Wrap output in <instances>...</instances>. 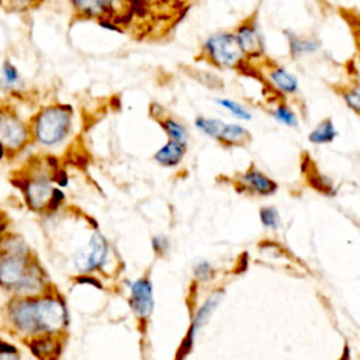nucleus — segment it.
Segmentation results:
<instances>
[{
	"instance_id": "5",
	"label": "nucleus",
	"mask_w": 360,
	"mask_h": 360,
	"mask_svg": "<svg viewBox=\"0 0 360 360\" xmlns=\"http://www.w3.org/2000/svg\"><path fill=\"white\" fill-rule=\"evenodd\" d=\"M73 10L86 18L112 17L121 11L124 0H70Z\"/></svg>"
},
{
	"instance_id": "21",
	"label": "nucleus",
	"mask_w": 360,
	"mask_h": 360,
	"mask_svg": "<svg viewBox=\"0 0 360 360\" xmlns=\"http://www.w3.org/2000/svg\"><path fill=\"white\" fill-rule=\"evenodd\" d=\"M215 103L218 105H221L222 108L228 110L233 117H236L239 120L249 121L252 118L250 111L245 105H242L239 101H236V100H232V98H228V97H222V98H215Z\"/></svg>"
},
{
	"instance_id": "30",
	"label": "nucleus",
	"mask_w": 360,
	"mask_h": 360,
	"mask_svg": "<svg viewBox=\"0 0 360 360\" xmlns=\"http://www.w3.org/2000/svg\"><path fill=\"white\" fill-rule=\"evenodd\" d=\"M98 25L103 27L104 30H108V31L122 32V28L118 27V25L111 20V17H101V18H98Z\"/></svg>"
},
{
	"instance_id": "8",
	"label": "nucleus",
	"mask_w": 360,
	"mask_h": 360,
	"mask_svg": "<svg viewBox=\"0 0 360 360\" xmlns=\"http://www.w3.org/2000/svg\"><path fill=\"white\" fill-rule=\"evenodd\" d=\"M131 307L132 309L142 318L150 315L153 309V297H152V285L149 280L141 278L136 280L131 285Z\"/></svg>"
},
{
	"instance_id": "25",
	"label": "nucleus",
	"mask_w": 360,
	"mask_h": 360,
	"mask_svg": "<svg viewBox=\"0 0 360 360\" xmlns=\"http://www.w3.org/2000/svg\"><path fill=\"white\" fill-rule=\"evenodd\" d=\"M1 82H3L4 87H15L20 83V75H18L17 69L10 62H6L3 65Z\"/></svg>"
},
{
	"instance_id": "22",
	"label": "nucleus",
	"mask_w": 360,
	"mask_h": 360,
	"mask_svg": "<svg viewBox=\"0 0 360 360\" xmlns=\"http://www.w3.org/2000/svg\"><path fill=\"white\" fill-rule=\"evenodd\" d=\"M32 353L37 356V357H41V359H49L52 354H56L58 353V349H56V345L49 339V338H39V339H35L31 342L30 345Z\"/></svg>"
},
{
	"instance_id": "29",
	"label": "nucleus",
	"mask_w": 360,
	"mask_h": 360,
	"mask_svg": "<svg viewBox=\"0 0 360 360\" xmlns=\"http://www.w3.org/2000/svg\"><path fill=\"white\" fill-rule=\"evenodd\" d=\"M311 180V184L314 186V187H316L318 190H321V191H323V193H330V184L328 183V180L325 179V177H322V176H319V174H315V177H311L309 179Z\"/></svg>"
},
{
	"instance_id": "13",
	"label": "nucleus",
	"mask_w": 360,
	"mask_h": 360,
	"mask_svg": "<svg viewBox=\"0 0 360 360\" xmlns=\"http://www.w3.org/2000/svg\"><path fill=\"white\" fill-rule=\"evenodd\" d=\"M285 38L288 42L290 53L294 58H300L307 53H315L321 48L319 39L314 37H302L292 31H285Z\"/></svg>"
},
{
	"instance_id": "32",
	"label": "nucleus",
	"mask_w": 360,
	"mask_h": 360,
	"mask_svg": "<svg viewBox=\"0 0 360 360\" xmlns=\"http://www.w3.org/2000/svg\"><path fill=\"white\" fill-rule=\"evenodd\" d=\"M62 200H63V193L60 190H56V188L52 190L51 197H49V208L55 210Z\"/></svg>"
},
{
	"instance_id": "20",
	"label": "nucleus",
	"mask_w": 360,
	"mask_h": 360,
	"mask_svg": "<svg viewBox=\"0 0 360 360\" xmlns=\"http://www.w3.org/2000/svg\"><path fill=\"white\" fill-rule=\"evenodd\" d=\"M225 122H222L218 118H207V117H197L195 118V127L205 135L219 139V135L222 132Z\"/></svg>"
},
{
	"instance_id": "12",
	"label": "nucleus",
	"mask_w": 360,
	"mask_h": 360,
	"mask_svg": "<svg viewBox=\"0 0 360 360\" xmlns=\"http://www.w3.org/2000/svg\"><path fill=\"white\" fill-rule=\"evenodd\" d=\"M107 257V243L100 233H94L90 242V250L84 255V259L80 264L83 270H94L101 267Z\"/></svg>"
},
{
	"instance_id": "6",
	"label": "nucleus",
	"mask_w": 360,
	"mask_h": 360,
	"mask_svg": "<svg viewBox=\"0 0 360 360\" xmlns=\"http://www.w3.org/2000/svg\"><path fill=\"white\" fill-rule=\"evenodd\" d=\"M221 297H222V291L215 292V294L211 295V297L204 302V305L198 309V312L195 314V316H194V319H193V322H191V326H190V329H188L187 336L184 338L181 346H180L179 350H177L176 360H183V359L188 354V352H190L191 347H193V342H194V336H195L197 330H198V329L201 328V325L208 319V316L211 315L212 309L218 305Z\"/></svg>"
},
{
	"instance_id": "17",
	"label": "nucleus",
	"mask_w": 360,
	"mask_h": 360,
	"mask_svg": "<svg viewBox=\"0 0 360 360\" xmlns=\"http://www.w3.org/2000/svg\"><path fill=\"white\" fill-rule=\"evenodd\" d=\"M250 138L248 129L239 124H225L219 135V142L226 145L245 143Z\"/></svg>"
},
{
	"instance_id": "19",
	"label": "nucleus",
	"mask_w": 360,
	"mask_h": 360,
	"mask_svg": "<svg viewBox=\"0 0 360 360\" xmlns=\"http://www.w3.org/2000/svg\"><path fill=\"white\" fill-rule=\"evenodd\" d=\"M162 127L166 131V134L170 136L172 141L186 146L187 139H188V134H187L186 127L181 122H179L177 120H174L172 117H166V118L162 120Z\"/></svg>"
},
{
	"instance_id": "34",
	"label": "nucleus",
	"mask_w": 360,
	"mask_h": 360,
	"mask_svg": "<svg viewBox=\"0 0 360 360\" xmlns=\"http://www.w3.org/2000/svg\"><path fill=\"white\" fill-rule=\"evenodd\" d=\"M79 283H90V284H93V285H96L97 288H101V284L97 281V280H94V278H89V277H83V278H79L77 280Z\"/></svg>"
},
{
	"instance_id": "2",
	"label": "nucleus",
	"mask_w": 360,
	"mask_h": 360,
	"mask_svg": "<svg viewBox=\"0 0 360 360\" xmlns=\"http://www.w3.org/2000/svg\"><path fill=\"white\" fill-rule=\"evenodd\" d=\"M72 108L66 104L45 107L35 120V136L44 145H56L63 141L72 127Z\"/></svg>"
},
{
	"instance_id": "4",
	"label": "nucleus",
	"mask_w": 360,
	"mask_h": 360,
	"mask_svg": "<svg viewBox=\"0 0 360 360\" xmlns=\"http://www.w3.org/2000/svg\"><path fill=\"white\" fill-rule=\"evenodd\" d=\"M35 311H37V323L39 330L45 332H56L63 328L68 322L66 309L58 300L44 298L35 300Z\"/></svg>"
},
{
	"instance_id": "26",
	"label": "nucleus",
	"mask_w": 360,
	"mask_h": 360,
	"mask_svg": "<svg viewBox=\"0 0 360 360\" xmlns=\"http://www.w3.org/2000/svg\"><path fill=\"white\" fill-rule=\"evenodd\" d=\"M127 3V10L138 18H143L148 14L149 10V1L148 0H124Z\"/></svg>"
},
{
	"instance_id": "23",
	"label": "nucleus",
	"mask_w": 360,
	"mask_h": 360,
	"mask_svg": "<svg viewBox=\"0 0 360 360\" xmlns=\"http://www.w3.org/2000/svg\"><path fill=\"white\" fill-rule=\"evenodd\" d=\"M271 114L278 122H281L287 127L295 128L298 125V120H297V115H295L294 110L291 107H288L287 104H284V103L277 104L276 108L271 111Z\"/></svg>"
},
{
	"instance_id": "28",
	"label": "nucleus",
	"mask_w": 360,
	"mask_h": 360,
	"mask_svg": "<svg viewBox=\"0 0 360 360\" xmlns=\"http://www.w3.org/2000/svg\"><path fill=\"white\" fill-rule=\"evenodd\" d=\"M211 273H212V267H211V264L207 263V262L198 263V264L195 266V269H194V274H195V277L200 278V280H207V278H210V277H211Z\"/></svg>"
},
{
	"instance_id": "33",
	"label": "nucleus",
	"mask_w": 360,
	"mask_h": 360,
	"mask_svg": "<svg viewBox=\"0 0 360 360\" xmlns=\"http://www.w3.org/2000/svg\"><path fill=\"white\" fill-rule=\"evenodd\" d=\"M0 360H18L15 352H0Z\"/></svg>"
},
{
	"instance_id": "36",
	"label": "nucleus",
	"mask_w": 360,
	"mask_h": 360,
	"mask_svg": "<svg viewBox=\"0 0 360 360\" xmlns=\"http://www.w3.org/2000/svg\"><path fill=\"white\" fill-rule=\"evenodd\" d=\"M1 156H3V145L0 143V158H1Z\"/></svg>"
},
{
	"instance_id": "11",
	"label": "nucleus",
	"mask_w": 360,
	"mask_h": 360,
	"mask_svg": "<svg viewBox=\"0 0 360 360\" xmlns=\"http://www.w3.org/2000/svg\"><path fill=\"white\" fill-rule=\"evenodd\" d=\"M25 274L24 256H11L0 263V281L7 287H17Z\"/></svg>"
},
{
	"instance_id": "14",
	"label": "nucleus",
	"mask_w": 360,
	"mask_h": 360,
	"mask_svg": "<svg viewBox=\"0 0 360 360\" xmlns=\"http://www.w3.org/2000/svg\"><path fill=\"white\" fill-rule=\"evenodd\" d=\"M27 200L32 208H41L49 200L52 188L44 180H35L27 184Z\"/></svg>"
},
{
	"instance_id": "27",
	"label": "nucleus",
	"mask_w": 360,
	"mask_h": 360,
	"mask_svg": "<svg viewBox=\"0 0 360 360\" xmlns=\"http://www.w3.org/2000/svg\"><path fill=\"white\" fill-rule=\"evenodd\" d=\"M260 218H262V222H263L266 226H270V228H278V226H280V217H278V212H277L273 207L262 208V210H260Z\"/></svg>"
},
{
	"instance_id": "9",
	"label": "nucleus",
	"mask_w": 360,
	"mask_h": 360,
	"mask_svg": "<svg viewBox=\"0 0 360 360\" xmlns=\"http://www.w3.org/2000/svg\"><path fill=\"white\" fill-rule=\"evenodd\" d=\"M267 80L277 91L285 96L295 94L300 87L298 79L291 72H288L284 66H280V65H274L269 68Z\"/></svg>"
},
{
	"instance_id": "24",
	"label": "nucleus",
	"mask_w": 360,
	"mask_h": 360,
	"mask_svg": "<svg viewBox=\"0 0 360 360\" xmlns=\"http://www.w3.org/2000/svg\"><path fill=\"white\" fill-rule=\"evenodd\" d=\"M359 90H360L359 84L356 83L353 87H349L342 93L346 105L350 110H353L356 114H359V111H360V91Z\"/></svg>"
},
{
	"instance_id": "35",
	"label": "nucleus",
	"mask_w": 360,
	"mask_h": 360,
	"mask_svg": "<svg viewBox=\"0 0 360 360\" xmlns=\"http://www.w3.org/2000/svg\"><path fill=\"white\" fill-rule=\"evenodd\" d=\"M58 181H59V184H60V186H65V184L68 183V179H66V176H65V173H63V172L60 173V177H59V180H58Z\"/></svg>"
},
{
	"instance_id": "3",
	"label": "nucleus",
	"mask_w": 360,
	"mask_h": 360,
	"mask_svg": "<svg viewBox=\"0 0 360 360\" xmlns=\"http://www.w3.org/2000/svg\"><path fill=\"white\" fill-rule=\"evenodd\" d=\"M233 34L248 62L260 59L264 55V39L256 20V14L242 21Z\"/></svg>"
},
{
	"instance_id": "31",
	"label": "nucleus",
	"mask_w": 360,
	"mask_h": 360,
	"mask_svg": "<svg viewBox=\"0 0 360 360\" xmlns=\"http://www.w3.org/2000/svg\"><path fill=\"white\" fill-rule=\"evenodd\" d=\"M169 246V242L165 236H156L153 238V249L158 252V253H165L166 249Z\"/></svg>"
},
{
	"instance_id": "37",
	"label": "nucleus",
	"mask_w": 360,
	"mask_h": 360,
	"mask_svg": "<svg viewBox=\"0 0 360 360\" xmlns=\"http://www.w3.org/2000/svg\"><path fill=\"white\" fill-rule=\"evenodd\" d=\"M148 1H149V3H150V1H155V0H148Z\"/></svg>"
},
{
	"instance_id": "15",
	"label": "nucleus",
	"mask_w": 360,
	"mask_h": 360,
	"mask_svg": "<svg viewBox=\"0 0 360 360\" xmlns=\"http://www.w3.org/2000/svg\"><path fill=\"white\" fill-rule=\"evenodd\" d=\"M183 155H184V145L170 139L155 153V159L163 166H176L181 160Z\"/></svg>"
},
{
	"instance_id": "1",
	"label": "nucleus",
	"mask_w": 360,
	"mask_h": 360,
	"mask_svg": "<svg viewBox=\"0 0 360 360\" xmlns=\"http://www.w3.org/2000/svg\"><path fill=\"white\" fill-rule=\"evenodd\" d=\"M202 53L211 65L219 69H240L248 63L235 34L229 31L210 35L202 44Z\"/></svg>"
},
{
	"instance_id": "7",
	"label": "nucleus",
	"mask_w": 360,
	"mask_h": 360,
	"mask_svg": "<svg viewBox=\"0 0 360 360\" xmlns=\"http://www.w3.org/2000/svg\"><path fill=\"white\" fill-rule=\"evenodd\" d=\"M25 125L14 115L8 112L0 114V143L11 149L20 148L27 141Z\"/></svg>"
},
{
	"instance_id": "10",
	"label": "nucleus",
	"mask_w": 360,
	"mask_h": 360,
	"mask_svg": "<svg viewBox=\"0 0 360 360\" xmlns=\"http://www.w3.org/2000/svg\"><path fill=\"white\" fill-rule=\"evenodd\" d=\"M11 316L15 325L28 333L38 332V323H37V311H35V301L32 300H24L18 301L15 307L11 309Z\"/></svg>"
},
{
	"instance_id": "16",
	"label": "nucleus",
	"mask_w": 360,
	"mask_h": 360,
	"mask_svg": "<svg viewBox=\"0 0 360 360\" xmlns=\"http://www.w3.org/2000/svg\"><path fill=\"white\" fill-rule=\"evenodd\" d=\"M243 181L245 184H248L250 188H253L256 193L259 194H271L276 191L277 186L274 181H271L270 179H267L264 174H262L260 172L256 170H250L243 176Z\"/></svg>"
},
{
	"instance_id": "18",
	"label": "nucleus",
	"mask_w": 360,
	"mask_h": 360,
	"mask_svg": "<svg viewBox=\"0 0 360 360\" xmlns=\"http://www.w3.org/2000/svg\"><path fill=\"white\" fill-rule=\"evenodd\" d=\"M338 136V131L332 122V120H322L308 135V139L312 143H328L332 142Z\"/></svg>"
}]
</instances>
